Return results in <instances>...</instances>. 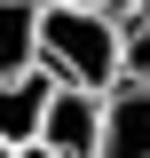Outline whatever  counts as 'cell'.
<instances>
[{"mask_svg":"<svg viewBox=\"0 0 150 158\" xmlns=\"http://www.w3.org/2000/svg\"><path fill=\"white\" fill-rule=\"evenodd\" d=\"M0 158H16V150H8V142H0Z\"/></svg>","mask_w":150,"mask_h":158,"instance_id":"obj_9","label":"cell"},{"mask_svg":"<svg viewBox=\"0 0 150 158\" xmlns=\"http://www.w3.org/2000/svg\"><path fill=\"white\" fill-rule=\"evenodd\" d=\"M71 8H111V0H71Z\"/></svg>","mask_w":150,"mask_h":158,"instance_id":"obj_8","label":"cell"},{"mask_svg":"<svg viewBox=\"0 0 150 158\" xmlns=\"http://www.w3.org/2000/svg\"><path fill=\"white\" fill-rule=\"evenodd\" d=\"M95 158H150V79L119 71L103 87V142Z\"/></svg>","mask_w":150,"mask_h":158,"instance_id":"obj_2","label":"cell"},{"mask_svg":"<svg viewBox=\"0 0 150 158\" xmlns=\"http://www.w3.org/2000/svg\"><path fill=\"white\" fill-rule=\"evenodd\" d=\"M40 71L63 87H111L119 79V8H71V0H40Z\"/></svg>","mask_w":150,"mask_h":158,"instance_id":"obj_1","label":"cell"},{"mask_svg":"<svg viewBox=\"0 0 150 158\" xmlns=\"http://www.w3.org/2000/svg\"><path fill=\"white\" fill-rule=\"evenodd\" d=\"M16 158H56V150H48V142H16Z\"/></svg>","mask_w":150,"mask_h":158,"instance_id":"obj_7","label":"cell"},{"mask_svg":"<svg viewBox=\"0 0 150 158\" xmlns=\"http://www.w3.org/2000/svg\"><path fill=\"white\" fill-rule=\"evenodd\" d=\"M111 8H127V0H111Z\"/></svg>","mask_w":150,"mask_h":158,"instance_id":"obj_10","label":"cell"},{"mask_svg":"<svg viewBox=\"0 0 150 158\" xmlns=\"http://www.w3.org/2000/svg\"><path fill=\"white\" fill-rule=\"evenodd\" d=\"M119 71L150 79V0H127L119 8Z\"/></svg>","mask_w":150,"mask_h":158,"instance_id":"obj_6","label":"cell"},{"mask_svg":"<svg viewBox=\"0 0 150 158\" xmlns=\"http://www.w3.org/2000/svg\"><path fill=\"white\" fill-rule=\"evenodd\" d=\"M40 63V0H0V79Z\"/></svg>","mask_w":150,"mask_h":158,"instance_id":"obj_5","label":"cell"},{"mask_svg":"<svg viewBox=\"0 0 150 158\" xmlns=\"http://www.w3.org/2000/svg\"><path fill=\"white\" fill-rule=\"evenodd\" d=\"M40 142L56 158H95V142H103V95L95 87H63L48 95V118H40Z\"/></svg>","mask_w":150,"mask_h":158,"instance_id":"obj_3","label":"cell"},{"mask_svg":"<svg viewBox=\"0 0 150 158\" xmlns=\"http://www.w3.org/2000/svg\"><path fill=\"white\" fill-rule=\"evenodd\" d=\"M48 95H56V71H8L0 79V142H40V118H48Z\"/></svg>","mask_w":150,"mask_h":158,"instance_id":"obj_4","label":"cell"}]
</instances>
